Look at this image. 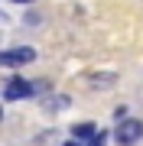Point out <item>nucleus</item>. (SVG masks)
<instances>
[{
  "label": "nucleus",
  "mask_w": 143,
  "mask_h": 146,
  "mask_svg": "<svg viewBox=\"0 0 143 146\" xmlns=\"http://www.w3.org/2000/svg\"><path fill=\"white\" fill-rule=\"evenodd\" d=\"M98 130H94V123H78V127H72V136L75 140H91Z\"/></svg>",
  "instance_id": "nucleus-4"
},
{
  "label": "nucleus",
  "mask_w": 143,
  "mask_h": 146,
  "mask_svg": "<svg viewBox=\"0 0 143 146\" xmlns=\"http://www.w3.org/2000/svg\"><path fill=\"white\" fill-rule=\"evenodd\" d=\"M33 58H36V52H33L29 46H16V49H3V52H0V65L3 68H23V65H29Z\"/></svg>",
  "instance_id": "nucleus-2"
},
{
  "label": "nucleus",
  "mask_w": 143,
  "mask_h": 146,
  "mask_svg": "<svg viewBox=\"0 0 143 146\" xmlns=\"http://www.w3.org/2000/svg\"><path fill=\"white\" fill-rule=\"evenodd\" d=\"M3 98H7V101H23V98H33V84H29V81H23L20 75H13V78L7 81V88H3Z\"/></svg>",
  "instance_id": "nucleus-3"
},
{
  "label": "nucleus",
  "mask_w": 143,
  "mask_h": 146,
  "mask_svg": "<svg viewBox=\"0 0 143 146\" xmlns=\"http://www.w3.org/2000/svg\"><path fill=\"white\" fill-rule=\"evenodd\" d=\"M0 120H3V107H0Z\"/></svg>",
  "instance_id": "nucleus-8"
},
{
  "label": "nucleus",
  "mask_w": 143,
  "mask_h": 146,
  "mask_svg": "<svg viewBox=\"0 0 143 146\" xmlns=\"http://www.w3.org/2000/svg\"><path fill=\"white\" fill-rule=\"evenodd\" d=\"M13 3H33V0H13Z\"/></svg>",
  "instance_id": "nucleus-7"
},
{
  "label": "nucleus",
  "mask_w": 143,
  "mask_h": 146,
  "mask_svg": "<svg viewBox=\"0 0 143 146\" xmlns=\"http://www.w3.org/2000/svg\"><path fill=\"white\" fill-rule=\"evenodd\" d=\"M114 140L120 143V146L140 143V140H143V123H140V120H133V117L120 120V123H117V130H114Z\"/></svg>",
  "instance_id": "nucleus-1"
},
{
  "label": "nucleus",
  "mask_w": 143,
  "mask_h": 146,
  "mask_svg": "<svg viewBox=\"0 0 143 146\" xmlns=\"http://www.w3.org/2000/svg\"><path fill=\"white\" fill-rule=\"evenodd\" d=\"M3 26H7V16L0 13V36H3Z\"/></svg>",
  "instance_id": "nucleus-6"
},
{
  "label": "nucleus",
  "mask_w": 143,
  "mask_h": 146,
  "mask_svg": "<svg viewBox=\"0 0 143 146\" xmlns=\"http://www.w3.org/2000/svg\"><path fill=\"white\" fill-rule=\"evenodd\" d=\"M104 143H107V133H104V130H101V133H94V136L88 140V146H104Z\"/></svg>",
  "instance_id": "nucleus-5"
}]
</instances>
